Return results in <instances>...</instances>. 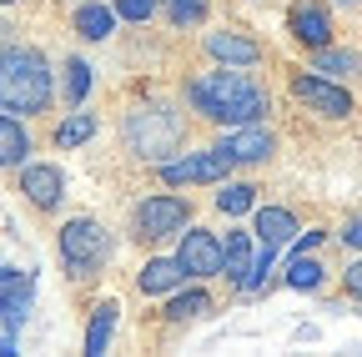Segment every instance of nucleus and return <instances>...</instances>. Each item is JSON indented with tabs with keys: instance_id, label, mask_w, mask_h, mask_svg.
<instances>
[{
	"instance_id": "obj_1",
	"label": "nucleus",
	"mask_w": 362,
	"mask_h": 357,
	"mask_svg": "<svg viewBox=\"0 0 362 357\" xmlns=\"http://www.w3.org/2000/svg\"><path fill=\"white\" fill-rule=\"evenodd\" d=\"M181 101H187L202 121L211 126H247V121H267L272 111V96L267 86H257L242 66H216V71H202L181 86Z\"/></svg>"
},
{
	"instance_id": "obj_2",
	"label": "nucleus",
	"mask_w": 362,
	"mask_h": 357,
	"mask_svg": "<svg viewBox=\"0 0 362 357\" xmlns=\"http://www.w3.org/2000/svg\"><path fill=\"white\" fill-rule=\"evenodd\" d=\"M61 101V81L51 71L35 46L6 40V56H0V111L11 116H45Z\"/></svg>"
},
{
	"instance_id": "obj_3",
	"label": "nucleus",
	"mask_w": 362,
	"mask_h": 357,
	"mask_svg": "<svg viewBox=\"0 0 362 357\" xmlns=\"http://www.w3.org/2000/svg\"><path fill=\"white\" fill-rule=\"evenodd\" d=\"M121 146L146 166H161V161L181 156L187 151V111H176L166 101L131 106L121 116Z\"/></svg>"
},
{
	"instance_id": "obj_4",
	"label": "nucleus",
	"mask_w": 362,
	"mask_h": 357,
	"mask_svg": "<svg viewBox=\"0 0 362 357\" xmlns=\"http://www.w3.org/2000/svg\"><path fill=\"white\" fill-rule=\"evenodd\" d=\"M56 252H61L66 272L76 282H90V277H101L116 262V237L101 227L96 216H66L61 232H56Z\"/></svg>"
},
{
	"instance_id": "obj_5",
	"label": "nucleus",
	"mask_w": 362,
	"mask_h": 357,
	"mask_svg": "<svg viewBox=\"0 0 362 357\" xmlns=\"http://www.w3.org/2000/svg\"><path fill=\"white\" fill-rule=\"evenodd\" d=\"M232 171H237V156L232 151H226L221 141L216 146H187V151H181V156H171V161H161L156 166V176H161V182L166 187H221V182H232Z\"/></svg>"
},
{
	"instance_id": "obj_6",
	"label": "nucleus",
	"mask_w": 362,
	"mask_h": 357,
	"mask_svg": "<svg viewBox=\"0 0 362 357\" xmlns=\"http://www.w3.org/2000/svg\"><path fill=\"white\" fill-rule=\"evenodd\" d=\"M187 227H192V201L176 187L156 192V197H141L131 206V237L136 242H166V237H181Z\"/></svg>"
},
{
	"instance_id": "obj_7",
	"label": "nucleus",
	"mask_w": 362,
	"mask_h": 357,
	"mask_svg": "<svg viewBox=\"0 0 362 357\" xmlns=\"http://www.w3.org/2000/svg\"><path fill=\"white\" fill-rule=\"evenodd\" d=\"M35 307V272H21L16 262L0 267V352L16 357L21 347V327Z\"/></svg>"
},
{
	"instance_id": "obj_8",
	"label": "nucleus",
	"mask_w": 362,
	"mask_h": 357,
	"mask_svg": "<svg viewBox=\"0 0 362 357\" xmlns=\"http://www.w3.org/2000/svg\"><path fill=\"white\" fill-rule=\"evenodd\" d=\"M292 96L322 121H352L357 116V101L347 91V81H332L322 71H292Z\"/></svg>"
},
{
	"instance_id": "obj_9",
	"label": "nucleus",
	"mask_w": 362,
	"mask_h": 357,
	"mask_svg": "<svg viewBox=\"0 0 362 357\" xmlns=\"http://www.w3.org/2000/svg\"><path fill=\"white\" fill-rule=\"evenodd\" d=\"M176 257H181V267L192 272V282H211V277H221V267H226V247H221V237L206 232V227H187V232H181Z\"/></svg>"
},
{
	"instance_id": "obj_10",
	"label": "nucleus",
	"mask_w": 362,
	"mask_h": 357,
	"mask_svg": "<svg viewBox=\"0 0 362 357\" xmlns=\"http://www.w3.org/2000/svg\"><path fill=\"white\" fill-rule=\"evenodd\" d=\"M16 192L35 211H61V201H66V171L56 161H25L16 171Z\"/></svg>"
},
{
	"instance_id": "obj_11",
	"label": "nucleus",
	"mask_w": 362,
	"mask_h": 357,
	"mask_svg": "<svg viewBox=\"0 0 362 357\" xmlns=\"http://www.w3.org/2000/svg\"><path fill=\"white\" fill-rule=\"evenodd\" d=\"M221 146L237 156V166H267L277 156V131L267 121H247V126H226L221 131Z\"/></svg>"
},
{
	"instance_id": "obj_12",
	"label": "nucleus",
	"mask_w": 362,
	"mask_h": 357,
	"mask_svg": "<svg viewBox=\"0 0 362 357\" xmlns=\"http://www.w3.org/2000/svg\"><path fill=\"white\" fill-rule=\"evenodd\" d=\"M287 30H292L297 46L322 51V46H332V11L322 6V0H292V11H287Z\"/></svg>"
},
{
	"instance_id": "obj_13",
	"label": "nucleus",
	"mask_w": 362,
	"mask_h": 357,
	"mask_svg": "<svg viewBox=\"0 0 362 357\" xmlns=\"http://www.w3.org/2000/svg\"><path fill=\"white\" fill-rule=\"evenodd\" d=\"M202 51L216 66H242V71L262 66V46H257L252 35H242V30H206L202 35Z\"/></svg>"
},
{
	"instance_id": "obj_14",
	"label": "nucleus",
	"mask_w": 362,
	"mask_h": 357,
	"mask_svg": "<svg viewBox=\"0 0 362 357\" xmlns=\"http://www.w3.org/2000/svg\"><path fill=\"white\" fill-rule=\"evenodd\" d=\"M187 282H192V272L181 267L176 252L171 257H146L141 272H136V292H141V297H171L176 287H187Z\"/></svg>"
},
{
	"instance_id": "obj_15",
	"label": "nucleus",
	"mask_w": 362,
	"mask_h": 357,
	"mask_svg": "<svg viewBox=\"0 0 362 357\" xmlns=\"http://www.w3.org/2000/svg\"><path fill=\"white\" fill-rule=\"evenodd\" d=\"M221 247H226V267H221V277L232 282L237 292L247 287V277H252V267H257V252H262V242H257V232H242V227H232L221 237Z\"/></svg>"
},
{
	"instance_id": "obj_16",
	"label": "nucleus",
	"mask_w": 362,
	"mask_h": 357,
	"mask_svg": "<svg viewBox=\"0 0 362 357\" xmlns=\"http://www.w3.org/2000/svg\"><path fill=\"white\" fill-rule=\"evenodd\" d=\"M252 232H257L262 247H292V242L302 237V221H297V211H287V206H257V211H252Z\"/></svg>"
},
{
	"instance_id": "obj_17",
	"label": "nucleus",
	"mask_w": 362,
	"mask_h": 357,
	"mask_svg": "<svg viewBox=\"0 0 362 357\" xmlns=\"http://www.w3.org/2000/svg\"><path fill=\"white\" fill-rule=\"evenodd\" d=\"M116 21H121V11L106 6V0H81V6L71 11V30L81 40H111L116 35Z\"/></svg>"
},
{
	"instance_id": "obj_18",
	"label": "nucleus",
	"mask_w": 362,
	"mask_h": 357,
	"mask_svg": "<svg viewBox=\"0 0 362 357\" xmlns=\"http://www.w3.org/2000/svg\"><path fill=\"white\" fill-rule=\"evenodd\" d=\"M116 322H121V302H116V297H106V302L90 307V322H86V337H81L86 357H106V352H111Z\"/></svg>"
},
{
	"instance_id": "obj_19",
	"label": "nucleus",
	"mask_w": 362,
	"mask_h": 357,
	"mask_svg": "<svg viewBox=\"0 0 362 357\" xmlns=\"http://www.w3.org/2000/svg\"><path fill=\"white\" fill-rule=\"evenodd\" d=\"M30 131H25V121L21 116H0V166H11V171H21L25 161H30Z\"/></svg>"
},
{
	"instance_id": "obj_20",
	"label": "nucleus",
	"mask_w": 362,
	"mask_h": 357,
	"mask_svg": "<svg viewBox=\"0 0 362 357\" xmlns=\"http://www.w3.org/2000/svg\"><path fill=\"white\" fill-rule=\"evenodd\" d=\"M211 307H216V297H211L206 287H176V292L166 297V322H171V327L197 322V317H206Z\"/></svg>"
},
{
	"instance_id": "obj_21",
	"label": "nucleus",
	"mask_w": 362,
	"mask_h": 357,
	"mask_svg": "<svg viewBox=\"0 0 362 357\" xmlns=\"http://www.w3.org/2000/svg\"><path fill=\"white\" fill-rule=\"evenodd\" d=\"M90 61L86 56H66V66H61V106L66 111H76V106H86V96H90Z\"/></svg>"
},
{
	"instance_id": "obj_22",
	"label": "nucleus",
	"mask_w": 362,
	"mask_h": 357,
	"mask_svg": "<svg viewBox=\"0 0 362 357\" xmlns=\"http://www.w3.org/2000/svg\"><path fill=\"white\" fill-rule=\"evenodd\" d=\"M96 131H101V121L96 116H90V111H66L61 121H56V131H51V141L61 146V151H76V146H86L90 136H96Z\"/></svg>"
},
{
	"instance_id": "obj_23",
	"label": "nucleus",
	"mask_w": 362,
	"mask_h": 357,
	"mask_svg": "<svg viewBox=\"0 0 362 357\" xmlns=\"http://www.w3.org/2000/svg\"><path fill=\"white\" fill-rule=\"evenodd\" d=\"M322 282H327V267L317 262L312 252H292L287 272H282V287H292V292H322Z\"/></svg>"
},
{
	"instance_id": "obj_24",
	"label": "nucleus",
	"mask_w": 362,
	"mask_h": 357,
	"mask_svg": "<svg viewBox=\"0 0 362 357\" xmlns=\"http://www.w3.org/2000/svg\"><path fill=\"white\" fill-rule=\"evenodd\" d=\"M307 66H312V71H322V76H332V81H357V76H362V56H357V51H342V46L312 51Z\"/></svg>"
},
{
	"instance_id": "obj_25",
	"label": "nucleus",
	"mask_w": 362,
	"mask_h": 357,
	"mask_svg": "<svg viewBox=\"0 0 362 357\" xmlns=\"http://www.w3.org/2000/svg\"><path fill=\"white\" fill-rule=\"evenodd\" d=\"M262 201H257V187L252 182H221V192H216V211L221 216H247Z\"/></svg>"
},
{
	"instance_id": "obj_26",
	"label": "nucleus",
	"mask_w": 362,
	"mask_h": 357,
	"mask_svg": "<svg viewBox=\"0 0 362 357\" xmlns=\"http://www.w3.org/2000/svg\"><path fill=\"white\" fill-rule=\"evenodd\" d=\"M166 21L176 25V30H187V25H206V16H211V6L206 0H166Z\"/></svg>"
},
{
	"instance_id": "obj_27",
	"label": "nucleus",
	"mask_w": 362,
	"mask_h": 357,
	"mask_svg": "<svg viewBox=\"0 0 362 357\" xmlns=\"http://www.w3.org/2000/svg\"><path fill=\"white\" fill-rule=\"evenodd\" d=\"M111 6L121 11V21H131V25H146V21L161 11V0H111Z\"/></svg>"
},
{
	"instance_id": "obj_28",
	"label": "nucleus",
	"mask_w": 362,
	"mask_h": 357,
	"mask_svg": "<svg viewBox=\"0 0 362 357\" xmlns=\"http://www.w3.org/2000/svg\"><path fill=\"white\" fill-rule=\"evenodd\" d=\"M342 292H347L352 302H362V252L347 257V267H342Z\"/></svg>"
},
{
	"instance_id": "obj_29",
	"label": "nucleus",
	"mask_w": 362,
	"mask_h": 357,
	"mask_svg": "<svg viewBox=\"0 0 362 357\" xmlns=\"http://www.w3.org/2000/svg\"><path fill=\"white\" fill-rule=\"evenodd\" d=\"M337 242H342L347 252H362V211H347V221H342Z\"/></svg>"
},
{
	"instance_id": "obj_30",
	"label": "nucleus",
	"mask_w": 362,
	"mask_h": 357,
	"mask_svg": "<svg viewBox=\"0 0 362 357\" xmlns=\"http://www.w3.org/2000/svg\"><path fill=\"white\" fill-rule=\"evenodd\" d=\"M322 242H327V232H322V227H307V232H302V237L292 242V252H317Z\"/></svg>"
},
{
	"instance_id": "obj_31",
	"label": "nucleus",
	"mask_w": 362,
	"mask_h": 357,
	"mask_svg": "<svg viewBox=\"0 0 362 357\" xmlns=\"http://www.w3.org/2000/svg\"><path fill=\"white\" fill-rule=\"evenodd\" d=\"M337 6H357V0H337Z\"/></svg>"
},
{
	"instance_id": "obj_32",
	"label": "nucleus",
	"mask_w": 362,
	"mask_h": 357,
	"mask_svg": "<svg viewBox=\"0 0 362 357\" xmlns=\"http://www.w3.org/2000/svg\"><path fill=\"white\" fill-rule=\"evenodd\" d=\"M6 6H16V0H6Z\"/></svg>"
}]
</instances>
